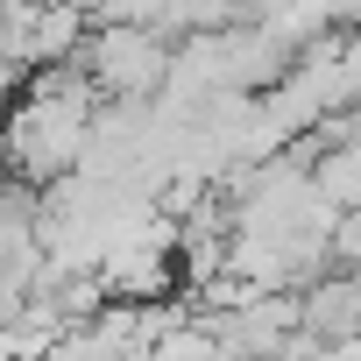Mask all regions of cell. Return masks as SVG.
<instances>
[{
    "label": "cell",
    "instance_id": "cell-1",
    "mask_svg": "<svg viewBox=\"0 0 361 361\" xmlns=\"http://www.w3.org/2000/svg\"><path fill=\"white\" fill-rule=\"evenodd\" d=\"M99 78L106 85H135V92H149V85H163V71H170V50L156 43V36H99Z\"/></svg>",
    "mask_w": 361,
    "mask_h": 361
}]
</instances>
